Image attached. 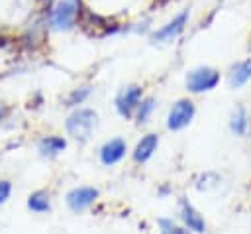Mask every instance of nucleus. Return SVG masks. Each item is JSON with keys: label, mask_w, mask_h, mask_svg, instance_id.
<instances>
[{"label": "nucleus", "mask_w": 251, "mask_h": 234, "mask_svg": "<svg viewBox=\"0 0 251 234\" xmlns=\"http://www.w3.org/2000/svg\"><path fill=\"white\" fill-rule=\"evenodd\" d=\"M82 10H84V4L76 0H55L47 8H41V16L49 31L67 33L78 26Z\"/></svg>", "instance_id": "obj_1"}, {"label": "nucleus", "mask_w": 251, "mask_h": 234, "mask_svg": "<svg viewBox=\"0 0 251 234\" xmlns=\"http://www.w3.org/2000/svg\"><path fill=\"white\" fill-rule=\"evenodd\" d=\"M98 128V112L94 108L86 106H76L65 120V130L67 134L76 140L78 144H86Z\"/></svg>", "instance_id": "obj_2"}, {"label": "nucleus", "mask_w": 251, "mask_h": 234, "mask_svg": "<svg viewBox=\"0 0 251 234\" xmlns=\"http://www.w3.org/2000/svg\"><path fill=\"white\" fill-rule=\"evenodd\" d=\"M222 81V73L220 69L212 67V65H198L192 67L190 71H186L184 75V87L190 94H206L212 92Z\"/></svg>", "instance_id": "obj_3"}, {"label": "nucleus", "mask_w": 251, "mask_h": 234, "mask_svg": "<svg viewBox=\"0 0 251 234\" xmlns=\"http://www.w3.org/2000/svg\"><path fill=\"white\" fill-rule=\"evenodd\" d=\"M188 24H190V10L184 8V10L176 12L173 18H169L163 26L151 29L149 41H151V43H159V45H163V43H173L175 39H178V37L184 33V29L188 28Z\"/></svg>", "instance_id": "obj_4"}, {"label": "nucleus", "mask_w": 251, "mask_h": 234, "mask_svg": "<svg viewBox=\"0 0 251 234\" xmlns=\"http://www.w3.org/2000/svg\"><path fill=\"white\" fill-rule=\"evenodd\" d=\"M143 98V87L137 83H129L122 87L114 96V108L122 118H133L139 102Z\"/></svg>", "instance_id": "obj_5"}, {"label": "nucleus", "mask_w": 251, "mask_h": 234, "mask_svg": "<svg viewBox=\"0 0 251 234\" xmlns=\"http://www.w3.org/2000/svg\"><path fill=\"white\" fill-rule=\"evenodd\" d=\"M196 116V104L190 98H178L173 102L167 114V128L171 132L184 130Z\"/></svg>", "instance_id": "obj_6"}, {"label": "nucleus", "mask_w": 251, "mask_h": 234, "mask_svg": "<svg viewBox=\"0 0 251 234\" xmlns=\"http://www.w3.org/2000/svg\"><path fill=\"white\" fill-rule=\"evenodd\" d=\"M98 199V189L94 187H75L67 193L65 201H67V206L73 210V212H82L86 210L90 205H94V201Z\"/></svg>", "instance_id": "obj_7"}, {"label": "nucleus", "mask_w": 251, "mask_h": 234, "mask_svg": "<svg viewBox=\"0 0 251 234\" xmlns=\"http://www.w3.org/2000/svg\"><path fill=\"white\" fill-rule=\"evenodd\" d=\"M126 151H127L126 140H122V138H112V140H108V142L102 144V147L98 149V157H100L102 165L110 167V165L120 163V161L126 157Z\"/></svg>", "instance_id": "obj_8"}, {"label": "nucleus", "mask_w": 251, "mask_h": 234, "mask_svg": "<svg viewBox=\"0 0 251 234\" xmlns=\"http://www.w3.org/2000/svg\"><path fill=\"white\" fill-rule=\"evenodd\" d=\"M249 81H251V55L235 61L227 71V85L233 90L243 88Z\"/></svg>", "instance_id": "obj_9"}, {"label": "nucleus", "mask_w": 251, "mask_h": 234, "mask_svg": "<svg viewBox=\"0 0 251 234\" xmlns=\"http://www.w3.org/2000/svg\"><path fill=\"white\" fill-rule=\"evenodd\" d=\"M178 214H180V220L184 222V226L190 230V232H196V234H202L206 230V222H204V216L186 201V199H180V208H178Z\"/></svg>", "instance_id": "obj_10"}, {"label": "nucleus", "mask_w": 251, "mask_h": 234, "mask_svg": "<svg viewBox=\"0 0 251 234\" xmlns=\"http://www.w3.org/2000/svg\"><path fill=\"white\" fill-rule=\"evenodd\" d=\"M159 147V134H145L137 144H135V149H133V161L135 163H145L153 157V153L157 151Z\"/></svg>", "instance_id": "obj_11"}, {"label": "nucleus", "mask_w": 251, "mask_h": 234, "mask_svg": "<svg viewBox=\"0 0 251 234\" xmlns=\"http://www.w3.org/2000/svg\"><path fill=\"white\" fill-rule=\"evenodd\" d=\"M67 147V140L57 136V134H49V136H43L39 142H37V151L43 155V157H57L61 151H65Z\"/></svg>", "instance_id": "obj_12"}, {"label": "nucleus", "mask_w": 251, "mask_h": 234, "mask_svg": "<svg viewBox=\"0 0 251 234\" xmlns=\"http://www.w3.org/2000/svg\"><path fill=\"white\" fill-rule=\"evenodd\" d=\"M229 130L235 136H243L249 130V112L243 104L235 106L229 114Z\"/></svg>", "instance_id": "obj_13"}, {"label": "nucleus", "mask_w": 251, "mask_h": 234, "mask_svg": "<svg viewBox=\"0 0 251 234\" xmlns=\"http://www.w3.org/2000/svg\"><path fill=\"white\" fill-rule=\"evenodd\" d=\"M27 208L31 212H47L51 210V197L47 191H33L29 197H27Z\"/></svg>", "instance_id": "obj_14"}, {"label": "nucleus", "mask_w": 251, "mask_h": 234, "mask_svg": "<svg viewBox=\"0 0 251 234\" xmlns=\"http://www.w3.org/2000/svg\"><path fill=\"white\" fill-rule=\"evenodd\" d=\"M90 92H92V87H90V85H80V87L73 88V90L65 96V106H67V108H76V106L84 104V100L90 96Z\"/></svg>", "instance_id": "obj_15"}, {"label": "nucleus", "mask_w": 251, "mask_h": 234, "mask_svg": "<svg viewBox=\"0 0 251 234\" xmlns=\"http://www.w3.org/2000/svg\"><path fill=\"white\" fill-rule=\"evenodd\" d=\"M155 108H157V100H155L153 96H143L141 102H139V106H137V110H135V114H133L135 122H137V124L149 122V118H151V114L155 112Z\"/></svg>", "instance_id": "obj_16"}, {"label": "nucleus", "mask_w": 251, "mask_h": 234, "mask_svg": "<svg viewBox=\"0 0 251 234\" xmlns=\"http://www.w3.org/2000/svg\"><path fill=\"white\" fill-rule=\"evenodd\" d=\"M159 230H161V234H192L186 226H180V224H176L169 218L159 220Z\"/></svg>", "instance_id": "obj_17"}, {"label": "nucleus", "mask_w": 251, "mask_h": 234, "mask_svg": "<svg viewBox=\"0 0 251 234\" xmlns=\"http://www.w3.org/2000/svg\"><path fill=\"white\" fill-rule=\"evenodd\" d=\"M12 195V183L8 179H0V205H4Z\"/></svg>", "instance_id": "obj_18"}, {"label": "nucleus", "mask_w": 251, "mask_h": 234, "mask_svg": "<svg viewBox=\"0 0 251 234\" xmlns=\"http://www.w3.org/2000/svg\"><path fill=\"white\" fill-rule=\"evenodd\" d=\"M8 112H10V108L6 106V104H0V124L6 120V116H8Z\"/></svg>", "instance_id": "obj_19"}, {"label": "nucleus", "mask_w": 251, "mask_h": 234, "mask_svg": "<svg viewBox=\"0 0 251 234\" xmlns=\"http://www.w3.org/2000/svg\"><path fill=\"white\" fill-rule=\"evenodd\" d=\"M247 49H249V55H251V33H249V39H247Z\"/></svg>", "instance_id": "obj_20"}, {"label": "nucleus", "mask_w": 251, "mask_h": 234, "mask_svg": "<svg viewBox=\"0 0 251 234\" xmlns=\"http://www.w3.org/2000/svg\"><path fill=\"white\" fill-rule=\"evenodd\" d=\"M218 2H227V0H218Z\"/></svg>", "instance_id": "obj_21"}]
</instances>
